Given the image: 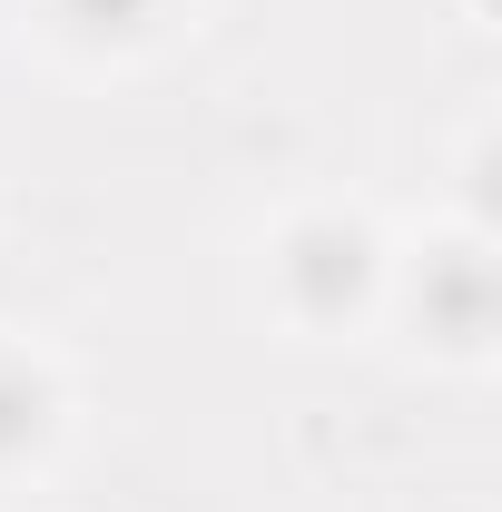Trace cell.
<instances>
[{"label": "cell", "instance_id": "4", "mask_svg": "<svg viewBox=\"0 0 502 512\" xmlns=\"http://www.w3.org/2000/svg\"><path fill=\"white\" fill-rule=\"evenodd\" d=\"M79 434V384H69L60 345L0 325V493L40 483Z\"/></svg>", "mask_w": 502, "mask_h": 512}, {"label": "cell", "instance_id": "5", "mask_svg": "<svg viewBox=\"0 0 502 512\" xmlns=\"http://www.w3.org/2000/svg\"><path fill=\"white\" fill-rule=\"evenodd\" d=\"M463 20H473V30H493V0H463Z\"/></svg>", "mask_w": 502, "mask_h": 512}, {"label": "cell", "instance_id": "2", "mask_svg": "<svg viewBox=\"0 0 502 512\" xmlns=\"http://www.w3.org/2000/svg\"><path fill=\"white\" fill-rule=\"evenodd\" d=\"M384 325L443 365V375H483L502 355V256L493 227L473 217H434L414 247H394L384 266Z\"/></svg>", "mask_w": 502, "mask_h": 512}, {"label": "cell", "instance_id": "1", "mask_svg": "<svg viewBox=\"0 0 502 512\" xmlns=\"http://www.w3.org/2000/svg\"><path fill=\"white\" fill-rule=\"evenodd\" d=\"M394 227L365 197H286L256 227V316L296 345H335L384 316Z\"/></svg>", "mask_w": 502, "mask_h": 512}, {"label": "cell", "instance_id": "3", "mask_svg": "<svg viewBox=\"0 0 502 512\" xmlns=\"http://www.w3.org/2000/svg\"><path fill=\"white\" fill-rule=\"evenodd\" d=\"M188 20H197V0H30V40L69 79L148 69L158 50L188 40Z\"/></svg>", "mask_w": 502, "mask_h": 512}]
</instances>
